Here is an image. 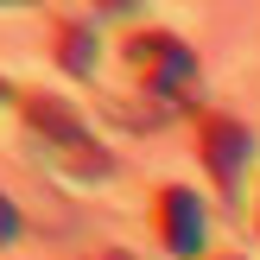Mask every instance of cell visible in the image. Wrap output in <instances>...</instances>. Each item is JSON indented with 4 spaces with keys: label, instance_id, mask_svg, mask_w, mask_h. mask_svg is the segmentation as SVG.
Returning <instances> with one entry per match:
<instances>
[{
    "label": "cell",
    "instance_id": "3957f363",
    "mask_svg": "<svg viewBox=\"0 0 260 260\" xmlns=\"http://www.w3.org/2000/svg\"><path fill=\"white\" fill-rule=\"evenodd\" d=\"M159 235H165V248L184 254V260L203 254V241H210V216H203L197 190H184V184H165L159 190Z\"/></svg>",
    "mask_w": 260,
    "mask_h": 260
},
{
    "label": "cell",
    "instance_id": "277c9868",
    "mask_svg": "<svg viewBox=\"0 0 260 260\" xmlns=\"http://www.w3.org/2000/svg\"><path fill=\"white\" fill-rule=\"evenodd\" d=\"M203 165H210V178L235 197L241 172H248V127H235L229 114H210V121H203Z\"/></svg>",
    "mask_w": 260,
    "mask_h": 260
},
{
    "label": "cell",
    "instance_id": "5b68a950",
    "mask_svg": "<svg viewBox=\"0 0 260 260\" xmlns=\"http://www.w3.org/2000/svg\"><path fill=\"white\" fill-rule=\"evenodd\" d=\"M57 57H63V70H95V45H89V32L63 25V32H57Z\"/></svg>",
    "mask_w": 260,
    "mask_h": 260
},
{
    "label": "cell",
    "instance_id": "6da1fadb",
    "mask_svg": "<svg viewBox=\"0 0 260 260\" xmlns=\"http://www.w3.org/2000/svg\"><path fill=\"white\" fill-rule=\"evenodd\" d=\"M19 114L32 121V134H45L51 146H57V159L63 165H76L83 178H108V152H102V140L89 134L83 121H76V108L70 102H57V95H19Z\"/></svg>",
    "mask_w": 260,
    "mask_h": 260
},
{
    "label": "cell",
    "instance_id": "8992f818",
    "mask_svg": "<svg viewBox=\"0 0 260 260\" xmlns=\"http://www.w3.org/2000/svg\"><path fill=\"white\" fill-rule=\"evenodd\" d=\"M13 235H19V210H13L7 190H0V241H13Z\"/></svg>",
    "mask_w": 260,
    "mask_h": 260
},
{
    "label": "cell",
    "instance_id": "7a4b0ae2",
    "mask_svg": "<svg viewBox=\"0 0 260 260\" xmlns=\"http://www.w3.org/2000/svg\"><path fill=\"white\" fill-rule=\"evenodd\" d=\"M127 57L140 63V76H146V95L159 102V114H172L178 102H190V89H197V57H190L184 38L172 32H146L127 45Z\"/></svg>",
    "mask_w": 260,
    "mask_h": 260
}]
</instances>
